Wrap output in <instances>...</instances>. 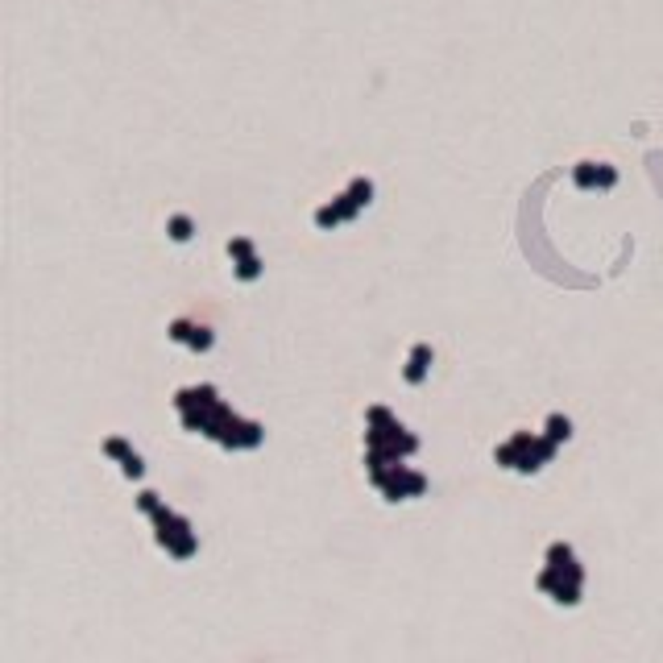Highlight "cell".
<instances>
[{
  "mask_svg": "<svg viewBox=\"0 0 663 663\" xmlns=\"http://www.w3.org/2000/svg\"><path fill=\"white\" fill-rule=\"evenodd\" d=\"M121 473H125V477H129V481H137V477H141V473H145V464H141V456H137V452H129V456H125V460H121Z\"/></svg>",
  "mask_w": 663,
  "mask_h": 663,
  "instance_id": "obj_12",
  "label": "cell"
},
{
  "mask_svg": "<svg viewBox=\"0 0 663 663\" xmlns=\"http://www.w3.org/2000/svg\"><path fill=\"white\" fill-rule=\"evenodd\" d=\"M149 518H154V527H158V543H162L175 560H191V556H195V547H199V543H195V535H191V523H187V518L170 514L162 502L149 510Z\"/></svg>",
  "mask_w": 663,
  "mask_h": 663,
  "instance_id": "obj_4",
  "label": "cell"
},
{
  "mask_svg": "<svg viewBox=\"0 0 663 663\" xmlns=\"http://www.w3.org/2000/svg\"><path fill=\"white\" fill-rule=\"evenodd\" d=\"M427 365H431V349H427V344H415L410 365H406V382H410V386H419V382L427 377Z\"/></svg>",
  "mask_w": 663,
  "mask_h": 663,
  "instance_id": "obj_7",
  "label": "cell"
},
{
  "mask_svg": "<svg viewBox=\"0 0 663 663\" xmlns=\"http://www.w3.org/2000/svg\"><path fill=\"white\" fill-rule=\"evenodd\" d=\"M170 340L191 344V349H199V353H208V349H212V332H208V328H199V323H191V319H175V323H170Z\"/></svg>",
  "mask_w": 663,
  "mask_h": 663,
  "instance_id": "obj_6",
  "label": "cell"
},
{
  "mask_svg": "<svg viewBox=\"0 0 663 663\" xmlns=\"http://www.w3.org/2000/svg\"><path fill=\"white\" fill-rule=\"evenodd\" d=\"M175 406L182 415V427L187 431H203L216 443L241 452V448H257L265 440L262 423H249V419H236L228 406L220 402L216 386H191V390H178Z\"/></svg>",
  "mask_w": 663,
  "mask_h": 663,
  "instance_id": "obj_1",
  "label": "cell"
},
{
  "mask_svg": "<svg viewBox=\"0 0 663 663\" xmlns=\"http://www.w3.org/2000/svg\"><path fill=\"white\" fill-rule=\"evenodd\" d=\"M365 440H369V473L390 469V464H398L402 456H410L419 448V440L398 423L386 406H369V431H365Z\"/></svg>",
  "mask_w": 663,
  "mask_h": 663,
  "instance_id": "obj_2",
  "label": "cell"
},
{
  "mask_svg": "<svg viewBox=\"0 0 663 663\" xmlns=\"http://www.w3.org/2000/svg\"><path fill=\"white\" fill-rule=\"evenodd\" d=\"M104 452H108V456H116V460H125V456H129V443H125V440H108V443H104Z\"/></svg>",
  "mask_w": 663,
  "mask_h": 663,
  "instance_id": "obj_16",
  "label": "cell"
},
{
  "mask_svg": "<svg viewBox=\"0 0 663 663\" xmlns=\"http://www.w3.org/2000/svg\"><path fill=\"white\" fill-rule=\"evenodd\" d=\"M257 274H262V262H257V257L236 262V278H245V282H249V278H257Z\"/></svg>",
  "mask_w": 663,
  "mask_h": 663,
  "instance_id": "obj_13",
  "label": "cell"
},
{
  "mask_svg": "<svg viewBox=\"0 0 663 663\" xmlns=\"http://www.w3.org/2000/svg\"><path fill=\"white\" fill-rule=\"evenodd\" d=\"M373 477V485L382 489L390 502H402V497H419V493H427V477H419V473H410L406 464H390V469H377V473H369Z\"/></svg>",
  "mask_w": 663,
  "mask_h": 663,
  "instance_id": "obj_5",
  "label": "cell"
},
{
  "mask_svg": "<svg viewBox=\"0 0 663 663\" xmlns=\"http://www.w3.org/2000/svg\"><path fill=\"white\" fill-rule=\"evenodd\" d=\"M349 199H353L356 208H365V203L373 199V182H369V178H353V187H349Z\"/></svg>",
  "mask_w": 663,
  "mask_h": 663,
  "instance_id": "obj_10",
  "label": "cell"
},
{
  "mask_svg": "<svg viewBox=\"0 0 663 663\" xmlns=\"http://www.w3.org/2000/svg\"><path fill=\"white\" fill-rule=\"evenodd\" d=\"M340 220H344V216H340V208H336V203H328V208H319V212H315V224H319V228H336Z\"/></svg>",
  "mask_w": 663,
  "mask_h": 663,
  "instance_id": "obj_11",
  "label": "cell"
},
{
  "mask_svg": "<svg viewBox=\"0 0 663 663\" xmlns=\"http://www.w3.org/2000/svg\"><path fill=\"white\" fill-rule=\"evenodd\" d=\"M228 253H232V257H241V262H245V257H253V245H249V241H245V236H236V241H228Z\"/></svg>",
  "mask_w": 663,
  "mask_h": 663,
  "instance_id": "obj_15",
  "label": "cell"
},
{
  "mask_svg": "<svg viewBox=\"0 0 663 663\" xmlns=\"http://www.w3.org/2000/svg\"><path fill=\"white\" fill-rule=\"evenodd\" d=\"M551 452H556V443L551 440H535V436H527V431H518L510 443L497 448V464L518 469V473H539V469L551 460Z\"/></svg>",
  "mask_w": 663,
  "mask_h": 663,
  "instance_id": "obj_3",
  "label": "cell"
},
{
  "mask_svg": "<svg viewBox=\"0 0 663 663\" xmlns=\"http://www.w3.org/2000/svg\"><path fill=\"white\" fill-rule=\"evenodd\" d=\"M568 436H572V423H568L564 415H551V419H547V440L560 443V440H568Z\"/></svg>",
  "mask_w": 663,
  "mask_h": 663,
  "instance_id": "obj_9",
  "label": "cell"
},
{
  "mask_svg": "<svg viewBox=\"0 0 663 663\" xmlns=\"http://www.w3.org/2000/svg\"><path fill=\"white\" fill-rule=\"evenodd\" d=\"M576 182H580V187H593V182L610 187V182H614V170H593V162H580V170H576Z\"/></svg>",
  "mask_w": 663,
  "mask_h": 663,
  "instance_id": "obj_8",
  "label": "cell"
},
{
  "mask_svg": "<svg viewBox=\"0 0 663 663\" xmlns=\"http://www.w3.org/2000/svg\"><path fill=\"white\" fill-rule=\"evenodd\" d=\"M170 236H175V241H191V220H187V216H175V220H170Z\"/></svg>",
  "mask_w": 663,
  "mask_h": 663,
  "instance_id": "obj_14",
  "label": "cell"
}]
</instances>
